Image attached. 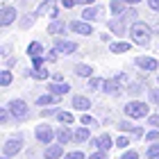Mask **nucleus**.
<instances>
[{"label": "nucleus", "instance_id": "1", "mask_svg": "<svg viewBox=\"0 0 159 159\" xmlns=\"http://www.w3.org/2000/svg\"><path fill=\"white\" fill-rule=\"evenodd\" d=\"M129 39H132V43H136V46L148 48L150 43H152V27L148 23L136 20V23H132V27H129Z\"/></svg>", "mask_w": 159, "mask_h": 159}, {"label": "nucleus", "instance_id": "2", "mask_svg": "<svg viewBox=\"0 0 159 159\" xmlns=\"http://www.w3.org/2000/svg\"><path fill=\"white\" fill-rule=\"evenodd\" d=\"M125 116L129 118H146L150 116V105L143 102V100H129L125 105Z\"/></svg>", "mask_w": 159, "mask_h": 159}, {"label": "nucleus", "instance_id": "3", "mask_svg": "<svg viewBox=\"0 0 159 159\" xmlns=\"http://www.w3.org/2000/svg\"><path fill=\"white\" fill-rule=\"evenodd\" d=\"M7 109H9V114H11L14 118H18V120L27 118V114H30V109H27V105H25V100H20V98H14V100H9Z\"/></svg>", "mask_w": 159, "mask_h": 159}, {"label": "nucleus", "instance_id": "4", "mask_svg": "<svg viewBox=\"0 0 159 159\" xmlns=\"http://www.w3.org/2000/svg\"><path fill=\"white\" fill-rule=\"evenodd\" d=\"M68 27H70L75 34H82V37H91V34H96V30H93V23H89V20H84V18L70 20Z\"/></svg>", "mask_w": 159, "mask_h": 159}, {"label": "nucleus", "instance_id": "5", "mask_svg": "<svg viewBox=\"0 0 159 159\" xmlns=\"http://www.w3.org/2000/svg\"><path fill=\"white\" fill-rule=\"evenodd\" d=\"M16 16H18V9L16 7H11V5H5L2 9H0V25H11L14 20H16Z\"/></svg>", "mask_w": 159, "mask_h": 159}, {"label": "nucleus", "instance_id": "6", "mask_svg": "<svg viewBox=\"0 0 159 159\" xmlns=\"http://www.w3.org/2000/svg\"><path fill=\"white\" fill-rule=\"evenodd\" d=\"M34 136H37L39 143H50L55 139V129L50 125H37V129H34Z\"/></svg>", "mask_w": 159, "mask_h": 159}, {"label": "nucleus", "instance_id": "7", "mask_svg": "<svg viewBox=\"0 0 159 159\" xmlns=\"http://www.w3.org/2000/svg\"><path fill=\"white\" fill-rule=\"evenodd\" d=\"M134 64H136L141 70H146V73H152V70L159 68V61L155 59V57H146V55H143V57H136Z\"/></svg>", "mask_w": 159, "mask_h": 159}, {"label": "nucleus", "instance_id": "8", "mask_svg": "<svg viewBox=\"0 0 159 159\" xmlns=\"http://www.w3.org/2000/svg\"><path fill=\"white\" fill-rule=\"evenodd\" d=\"M20 148H23V139H9V141H5V146H2V152L7 157H11V155H18L20 152Z\"/></svg>", "mask_w": 159, "mask_h": 159}, {"label": "nucleus", "instance_id": "9", "mask_svg": "<svg viewBox=\"0 0 159 159\" xmlns=\"http://www.w3.org/2000/svg\"><path fill=\"white\" fill-rule=\"evenodd\" d=\"M48 11H50V16H52V18H57V14H59V11H57V5L52 2V0H48V2L39 5V7H37V11H34L32 16H34V18H39V16H43V14H48Z\"/></svg>", "mask_w": 159, "mask_h": 159}, {"label": "nucleus", "instance_id": "10", "mask_svg": "<svg viewBox=\"0 0 159 159\" xmlns=\"http://www.w3.org/2000/svg\"><path fill=\"white\" fill-rule=\"evenodd\" d=\"M91 143H93V146H96L98 150H102V152L111 150V146H116V141H114L109 134H102V136H98V139H93Z\"/></svg>", "mask_w": 159, "mask_h": 159}, {"label": "nucleus", "instance_id": "11", "mask_svg": "<svg viewBox=\"0 0 159 159\" xmlns=\"http://www.w3.org/2000/svg\"><path fill=\"white\" fill-rule=\"evenodd\" d=\"M55 48L59 50L61 55H73L75 50H77V43H73V41H66V39H57V41H55Z\"/></svg>", "mask_w": 159, "mask_h": 159}, {"label": "nucleus", "instance_id": "12", "mask_svg": "<svg viewBox=\"0 0 159 159\" xmlns=\"http://www.w3.org/2000/svg\"><path fill=\"white\" fill-rule=\"evenodd\" d=\"M102 91L107 93V96H118L120 93V80H105L102 82Z\"/></svg>", "mask_w": 159, "mask_h": 159}, {"label": "nucleus", "instance_id": "13", "mask_svg": "<svg viewBox=\"0 0 159 159\" xmlns=\"http://www.w3.org/2000/svg\"><path fill=\"white\" fill-rule=\"evenodd\" d=\"M70 107H73V109H80V111H86V109L91 107V100L86 98V96H73Z\"/></svg>", "mask_w": 159, "mask_h": 159}, {"label": "nucleus", "instance_id": "14", "mask_svg": "<svg viewBox=\"0 0 159 159\" xmlns=\"http://www.w3.org/2000/svg\"><path fill=\"white\" fill-rule=\"evenodd\" d=\"M129 48H132V43H127V41H111L109 43V52H114V55L129 52Z\"/></svg>", "mask_w": 159, "mask_h": 159}, {"label": "nucleus", "instance_id": "15", "mask_svg": "<svg viewBox=\"0 0 159 159\" xmlns=\"http://www.w3.org/2000/svg\"><path fill=\"white\" fill-rule=\"evenodd\" d=\"M61 155H64L61 143H57V146H48V148H46V152H43V157H46V159H59Z\"/></svg>", "mask_w": 159, "mask_h": 159}, {"label": "nucleus", "instance_id": "16", "mask_svg": "<svg viewBox=\"0 0 159 159\" xmlns=\"http://www.w3.org/2000/svg\"><path fill=\"white\" fill-rule=\"evenodd\" d=\"M48 89H50V93H55V96H66V93L70 91V86L66 82H52Z\"/></svg>", "mask_w": 159, "mask_h": 159}, {"label": "nucleus", "instance_id": "17", "mask_svg": "<svg viewBox=\"0 0 159 159\" xmlns=\"http://www.w3.org/2000/svg\"><path fill=\"white\" fill-rule=\"evenodd\" d=\"M98 14H100V9L96 5H86V9L82 11V18L89 20V23H93V20H98Z\"/></svg>", "mask_w": 159, "mask_h": 159}, {"label": "nucleus", "instance_id": "18", "mask_svg": "<svg viewBox=\"0 0 159 159\" xmlns=\"http://www.w3.org/2000/svg\"><path fill=\"white\" fill-rule=\"evenodd\" d=\"M73 136H75V132H70V129H66V127L57 129V141H59L61 146H64V143H70V141H73Z\"/></svg>", "mask_w": 159, "mask_h": 159}, {"label": "nucleus", "instance_id": "19", "mask_svg": "<svg viewBox=\"0 0 159 159\" xmlns=\"http://www.w3.org/2000/svg\"><path fill=\"white\" fill-rule=\"evenodd\" d=\"M57 102H59V96H55V93H46V96H39V98H37V105H39V107L57 105Z\"/></svg>", "mask_w": 159, "mask_h": 159}, {"label": "nucleus", "instance_id": "20", "mask_svg": "<svg viewBox=\"0 0 159 159\" xmlns=\"http://www.w3.org/2000/svg\"><path fill=\"white\" fill-rule=\"evenodd\" d=\"M125 25H127V23H123L120 16H116V18L109 20V30H111L114 34H123V32H125Z\"/></svg>", "mask_w": 159, "mask_h": 159}, {"label": "nucleus", "instance_id": "21", "mask_svg": "<svg viewBox=\"0 0 159 159\" xmlns=\"http://www.w3.org/2000/svg\"><path fill=\"white\" fill-rule=\"evenodd\" d=\"M75 75H80V77H93V66H89V64H77V66H75Z\"/></svg>", "mask_w": 159, "mask_h": 159}, {"label": "nucleus", "instance_id": "22", "mask_svg": "<svg viewBox=\"0 0 159 159\" xmlns=\"http://www.w3.org/2000/svg\"><path fill=\"white\" fill-rule=\"evenodd\" d=\"M125 0H111V2H109V11L114 14V16H118V14H123V11H125Z\"/></svg>", "mask_w": 159, "mask_h": 159}, {"label": "nucleus", "instance_id": "23", "mask_svg": "<svg viewBox=\"0 0 159 159\" xmlns=\"http://www.w3.org/2000/svg\"><path fill=\"white\" fill-rule=\"evenodd\" d=\"M27 55H30V57L43 55V43H41V41H32L30 46H27Z\"/></svg>", "mask_w": 159, "mask_h": 159}, {"label": "nucleus", "instance_id": "24", "mask_svg": "<svg viewBox=\"0 0 159 159\" xmlns=\"http://www.w3.org/2000/svg\"><path fill=\"white\" fill-rule=\"evenodd\" d=\"M89 136H91V127H77L75 129V141H89Z\"/></svg>", "mask_w": 159, "mask_h": 159}, {"label": "nucleus", "instance_id": "25", "mask_svg": "<svg viewBox=\"0 0 159 159\" xmlns=\"http://www.w3.org/2000/svg\"><path fill=\"white\" fill-rule=\"evenodd\" d=\"M118 16L123 18V23H136V16H139V14H136V9H125L123 14H118Z\"/></svg>", "mask_w": 159, "mask_h": 159}, {"label": "nucleus", "instance_id": "26", "mask_svg": "<svg viewBox=\"0 0 159 159\" xmlns=\"http://www.w3.org/2000/svg\"><path fill=\"white\" fill-rule=\"evenodd\" d=\"M61 32H64V23H59L57 18H52V23L48 25V34L55 37V34H61Z\"/></svg>", "mask_w": 159, "mask_h": 159}, {"label": "nucleus", "instance_id": "27", "mask_svg": "<svg viewBox=\"0 0 159 159\" xmlns=\"http://www.w3.org/2000/svg\"><path fill=\"white\" fill-rule=\"evenodd\" d=\"M30 75H32L34 80H48V77H50V73H48V70L43 68V66H41V68H32V73H30Z\"/></svg>", "mask_w": 159, "mask_h": 159}, {"label": "nucleus", "instance_id": "28", "mask_svg": "<svg viewBox=\"0 0 159 159\" xmlns=\"http://www.w3.org/2000/svg\"><path fill=\"white\" fill-rule=\"evenodd\" d=\"M57 120H59V123H66V125H68V123H73L75 118H73V114H70V111H57Z\"/></svg>", "mask_w": 159, "mask_h": 159}, {"label": "nucleus", "instance_id": "29", "mask_svg": "<svg viewBox=\"0 0 159 159\" xmlns=\"http://www.w3.org/2000/svg\"><path fill=\"white\" fill-rule=\"evenodd\" d=\"M82 125H86V127H98V120L96 118H93V116H89V114H84V116H82Z\"/></svg>", "mask_w": 159, "mask_h": 159}, {"label": "nucleus", "instance_id": "30", "mask_svg": "<svg viewBox=\"0 0 159 159\" xmlns=\"http://www.w3.org/2000/svg\"><path fill=\"white\" fill-rule=\"evenodd\" d=\"M0 84H2V86L11 84V70H2V73H0Z\"/></svg>", "mask_w": 159, "mask_h": 159}, {"label": "nucleus", "instance_id": "31", "mask_svg": "<svg viewBox=\"0 0 159 159\" xmlns=\"http://www.w3.org/2000/svg\"><path fill=\"white\" fill-rule=\"evenodd\" d=\"M102 82H105V80H100V77H89V89L96 91V89H100V86H102Z\"/></svg>", "mask_w": 159, "mask_h": 159}, {"label": "nucleus", "instance_id": "32", "mask_svg": "<svg viewBox=\"0 0 159 159\" xmlns=\"http://www.w3.org/2000/svg\"><path fill=\"white\" fill-rule=\"evenodd\" d=\"M146 155L150 157V159H155V157H159V143H152L148 150H146Z\"/></svg>", "mask_w": 159, "mask_h": 159}, {"label": "nucleus", "instance_id": "33", "mask_svg": "<svg viewBox=\"0 0 159 159\" xmlns=\"http://www.w3.org/2000/svg\"><path fill=\"white\" fill-rule=\"evenodd\" d=\"M159 139V129H150V132H146V141H157Z\"/></svg>", "mask_w": 159, "mask_h": 159}, {"label": "nucleus", "instance_id": "34", "mask_svg": "<svg viewBox=\"0 0 159 159\" xmlns=\"http://www.w3.org/2000/svg\"><path fill=\"white\" fill-rule=\"evenodd\" d=\"M127 143H129L127 136H118V139H116V146L118 148H127Z\"/></svg>", "mask_w": 159, "mask_h": 159}, {"label": "nucleus", "instance_id": "35", "mask_svg": "<svg viewBox=\"0 0 159 159\" xmlns=\"http://www.w3.org/2000/svg\"><path fill=\"white\" fill-rule=\"evenodd\" d=\"M120 159H139V155L134 152V150H125V152H123V157Z\"/></svg>", "mask_w": 159, "mask_h": 159}, {"label": "nucleus", "instance_id": "36", "mask_svg": "<svg viewBox=\"0 0 159 159\" xmlns=\"http://www.w3.org/2000/svg\"><path fill=\"white\" fill-rule=\"evenodd\" d=\"M57 57H59V50H57V48H52V50L48 52V61H57Z\"/></svg>", "mask_w": 159, "mask_h": 159}, {"label": "nucleus", "instance_id": "37", "mask_svg": "<svg viewBox=\"0 0 159 159\" xmlns=\"http://www.w3.org/2000/svg\"><path fill=\"white\" fill-rule=\"evenodd\" d=\"M66 159H86V157H84V152H80V150H73Z\"/></svg>", "mask_w": 159, "mask_h": 159}, {"label": "nucleus", "instance_id": "38", "mask_svg": "<svg viewBox=\"0 0 159 159\" xmlns=\"http://www.w3.org/2000/svg\"><path fill=\"white\" fill-rule=\"evenodd\" d=\"M41 64H43V55L32 57V66H34V68H41Z\"/></svg>", "mask_w": 159, "mask_h": 159}, {"label": "nucleus", "instance_id": "39", "mask_svg": "<svg viewBox=\"0 0 159 159\" xmlns=\"http://www.w3.org/2000/svg\"><path fill=\"white\" fill-rule=\"evenodd\" d=\"M148 125H152L159 129V116H148Z\"/></svg>", "mask_w": 159, "mask_h": 159}, {"label": "nucleus", "instance_id": "40", "mask_svg": "<svg viewBox=\"0 0 159 159\" xmlns=\"http://www.w3.org/2000/svg\"><path fill=\"white\" fill-rule=\"evenodd\" d=\"M7 120H9V109L5 107V109L0 111V123H7Z\"/></svg>", "mask_w": 159, "mask_h": 159}, {"label": "nucleus", "instance_id": "41", "mask_svg": "<svg viewBox=\"0 0 159 159\" xmlns=\"http://www.w3.org/2000/svg\"><path fill=\"white\" fill-rule=\"evenodd\" d=\"M77 2H80V0H61V5H64V7H68V9H73Z\"/></svg>", "mask_w": 159, "mask_h": 159}, {"label": "nucleus", "instance_id": "42", "mask_svg": "<svg viewBox=\"0 0 159 159\" xmlns=\"http://www.w3.org/2000/svg\"><path fill=\"white\" fill-rule=\"evenodd\" d=\"M118 127L123 129V132H127V129H129V132H132V129H134V127H132V125H129V123H127V120H123V123H118Z\"/></svg>", "mask_w": 159, "mask_h": 159}, {"label": "nucleus", "instance_id": "43", "mask_svg": "<svg viewBox=\"0 0 159 159\" xmlns=\"http://www.w3.org/2000/svg\"><path fill=\"white\" fill-rule=\"evenodd\" d=\"M148 5H150L152 11H159V0H148Z\"/></svg>", "mask_w": 159, "mask_h": 159}, {"label": "nucleus", "instance_id": "44", "mask_svg": "<svg viewBox=\"0 0 159 159\" xmlns=\"http://www.w3.org/2000/svg\"><path fill=\"white\" fill-rule=\"evenodd\" d=\"M86 159H105V152L100 150V152H93L91 157H86Z\"/></svg>", "mask_w": 159, "mask_h": 159}, {"label": "nucleus", "instance_id": "45", "mask_svg": "<svg viewBox=\"0 0 159 159\" xmlns=\"http://www.w3.org/2000/svg\"><path fill=\"white\" fill-rule=\"evenodd\" d=\"M150 98H152L155 102H159V91H155V89H152V91H150Z\"/></svg>", "mask_w": 159, "mask_h": 159}, {"label": "nucleus", "instance_id": "46", "mask_svg": "<svg viewBox=\"0 0 159 159\" xmlns=\"http://www.w3.org/2000/svg\"><path fill=\"white\" fill-rule=\"evenodd\" d=\"M132 134H134V136H141V134H143V129H141V127H134V129H132Z\"/></svg>", "mask_w": 159, "mask_h": 159}, {"label": "nucleus", "instance_id": "47", "mask_svg": "<svg viewBox=\"0 0 159 159\" xmlns=\"http://www.w3.org/2000/svg\"><path fill=\"white\" fill-rule=\"evenodd\" d=\"M52 114H57V109H46V111H43V116H52Z\"/></svg>", "mask_w": 159, "mask_h": 159}, {"label": "nucleus", "instance_id": "48", "mask_svg": "<svg viewBox=\"0 0 159 159\" xmlns=\"http://www.w3.org/2000/svg\"><path fill=\"white\" fill-rule=\"evenodd\" d=\"M80 2H82V5H93L96 0H80Z\"/></svg>", "mask_w": 159, "mask_h": 159}, {"label": "nucleus", "instance_id": "49", "mask_svg": "<svg viewBox=\"0 0 159 159\" xmlns=\"http://www.w3.org/2000/svg\"><path fill=\"white\" fill-rule=\"evenodd\" d=\"M125 2H127V5H139L141 0H125Z\"/></svg>", "mask_w": 159, "mask_h": 159}, {"label": "nucleus", "instance_id": "50", "mask_svg": "<svg viewBox=\"0 0 159 159\" xmlns=\"http://www.w3.org/2000/svg\"><path fill=\"white\" fill-rule=\"evenodd\" d=\"M2 159H9V157H7V155H5V157H2Z\"/></svg>", "mask_w": 159, "mask_h": 159}, {"label": "nucleus", "instance_id": "51", "mask_svg": "<svg viewBox=\"0 0 159 159\" xmlns=\"http://www.w3.org/2000/svg\"><path fill=\"white\" fill-rule=\"evenodd\" d=\"M157 82H159V77H157Z\"/></svg>", "mask_w": 159, "mask_h": 159}, {"label": "nucleus", "instance_id": "52", "mask_svg": "<svg viewBox=\"0 0 159 159\" xmlns=\"http://www.w3.org/2000/svg\"><path fill=\"white\" fill-rule=\"evenodd\" d=\"M155 159H159V157H155Z\"/></svg>", "mask_w": 159, "mask_h": 159}]
</instances>
